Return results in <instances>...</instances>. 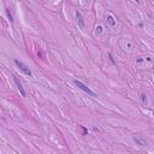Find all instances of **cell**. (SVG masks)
Wrapping results in <instances>:
<instances>
[{
	"label": "cell",
	"instance_id": "obj_4",
	"mask_svg": "<svg viewBox=\"0 0 154 154\" xmlns=\"http://www.w3.org/2000/svg\"><path fill=\"white\" fill-rule=\"evenodd\" d=\"M76 18H77V23H78L80 28L84 27V18H83V16L81 15L80 11H76Z\"/></svg>",
	"mask_w": 154,
	"mask_h": 154
},
{
	"label": "cell",
	"instance_id": "obj_7",
	"mask_svg": "<svg viewBox=\"0 0 154 154\" xmlns=\"http://www.w3.org/2000/svg\"><path fill=\"white\" fill-rule=\"evenodd\" d=\"M95 33H96V34L102 33V27H101V25H99V27H96V28H95Z\"/></svg>",
	"mask_w": 154,
	"mask_h": 154
},
{
	"label": "cell",
	"instance_id": "obj_5",
	"mask_svg": "<svg viewBox=\"0 0 154 154\" xmlns=\"http://www.w3.org/2000/svg\"><path fill=\"white\" fill-rule=\"evenodd\" d=\"M107 22H108V24H110V25H112V27H113V25H116V19L113 18V16H111V15H108V16H107Z\"/></svg>",
	"mask_w": 154,
	"mask_h": 154
},
{
	"label": "cell",
	"instance_id": "obj_3",
	"mask_svg": "<svg viewBox=\"0 0 154 154\" xmlns=\"http://www.w3.org/2000/svg\"><path fill=\"white\" fill-rule=\"evenodd\" d=\"M13 80H15V83H16L17 88L19 89V92H21V95H22V96H25V90H24V88H23L22 83L18 81V78H17L16 76H13Z\"/></svg>",
	"mask_w": 154,
	"mask_h": 154
},
{
	"label": "cell",
	"instance_id": "obj_8",
	"mask_svg": "<svg viewBox=\"0 0 154 154\" xmlns=\"http://www.w3.org/2000/svg\"><path fill=\"white\" fill-rule=\"evenodd\" d=\"M6 12H7V16H9V18H10V21H13V19H12V15H11V13H10V11L7 10V11H6Z\"/></svg>",
	"mask_w": 154,
	"mask_h": 154
},
{
	"label": "cell",
	"instance_id": "obj_9",
	"mask_svg": "<svg viewBox=\"0 0 154 154\" xmlns=\"http://www.w3.org/2000/svg\"><path fill=\"white\" fill-rule=\"evenodd\" d=\"M141 99H142V101L144 102V101L147 100V98H146V95H144V94H142V95H141Z\"/></svg>",
	"mask_w": 154,
	"mask_h": 154
},
{
	"label": "cell",
	"instance_id": "obj_6",
	"mask_svg": "<svg viewBox=\"0 0 154 154\" xmlns=\"http://www.w3.org/2000/svg\"><path fill=\"white\" fill-rule=\"evenodd\" d=\"M134 140H135V141H136V142H137L138 144H140V146H144V144H146V142H144V141L140 140L138 137H134Z\"/></svg>",
	"mask_w": 154,
	"mask_h": 154
},
{
	"label": "cell",
	"instance_id": "obj_2",
	"mask_svg": "<svg viewBox=\"0 0 154 154\" xmlns=\"http://www.w3.org/2000/svg\"><path fill=\"white\" fill-rule=\"evenodd\" d=\"M73 83H75V86H77L80 89H82L83 92H86L88 95H90V96H96V94L94 93L93 90H90V89H89V87H87V86H86L84 83H82L81 81H77V80H75V81H73Z\"/></svg>",
	"mask_w": 154,
	"mask_h": 154
},
{
	"label": "cell",
	"instance_id": "obj_1",
	"mask_svg": "<svg viewBox=\"0 0 154 154\" xmlns=\"http://www.w3.org/2000/svg\"><path fill=\"white\" fill-rule=\"evenodd\" d=\"M15 64H16L18 67H19V70L24 73V75H27V76H29V77H31L33 76V72H31V70L24 63H22V61H19L18 59H15Z\"/></svg>",
	"mask_w": 154,
	"mask_h": 154
}]
</instances>
